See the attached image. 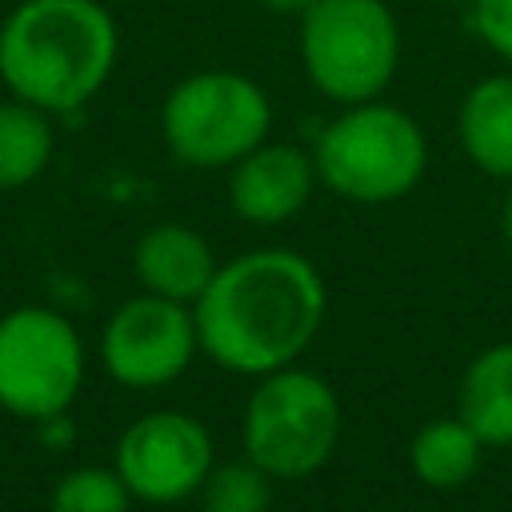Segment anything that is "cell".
<instances>
[{"label":"cell","mask_w":512,"mask_h":512,"mask_svg":"<svg viewBox=\"0 0 512 512\" xmlns=\"http://www.w3.org/2000/svg\"><path fill=\"white\" fill-rule=\"evenodd\" d=\"M260 4H264L272 16H300V12L312 8L316 0H260Z\"/></svg>","instance_id":"ffe728a7"},{"label":"cell","mask_w":512,"mask_h":512,"mask_svg":"<svg viewBox=\"0 0 512 512\" xmlns=\"http://www.w3.org/2000/svg\"><path fill=\"white\" fill-rule=\"evenodd\" d=\"M56 152L52 116L8 96L0 100V192L32 184Z\"/></svg>","instance_id":"9a60e30c"},{"label":"cell","mask_w":512,"mask_h":512,"mask_svg":"<svg viewBox=\"0 0 512 512\" xmlns=\"http://www.w3.org/2000/svg\"><path fill=\"white\" fill-rule=\"evenodd\" d=\"M216 268L220 264H216L212 244L196 228L176 224V220L152 224L132 248V272L140 288L180 300V304H196L208 280L216 276Z\"/></svg>","instance_id":"8fae6325"},{"label":"cell","mask_w":512,"mask_h":512,"mask_svg":"<svg viewBox=\"0 0 512 512\" xmlns=\"http://www.w3.org/2000/svg\"><path fill=\"white\" fill-rule=\"evenodd\" d=\"M36 432H40V440H44L48 448H56V452H64V448L72 444V436H76V424L68 420V412H60V416H48V420H36Z\"/></svg>","instance_id":"d6986e66"},{"label":"cell","mask_w":512,"mask_h":512,"mask_svg":"<svg viewBox=\"0 0 512 512\" xmlns=\"http://www.w3.org/2000/svg\"><path fill=\"white\" fill-rule=\"evenodd\" d=\"M320 184L352 204L404 200L428 168V136L412 112L388 100L344 104L312 140Z\"/></svg>","instance_id":"3957f363"},{"label":"cell","mask_w":512,"mask_h":512,"mask_svg":"<svg viewBox=\"0 0 512 512\" xmlns=\"http://www.w3.org/2000/svg\"><path fill=\"white\" fill-rule=\"evenodd\" d=\"M480 460H484V440L460 416L428 420L424 428H416L408 444V468L424 488H436V492L464 488L480 472Z\"/></svg>","instance_id":"5bb4252c"},{"label":"cell","mask_w":512,"mask_h":512,"mask_svg":"<svg viewBox=\"0 0 512 512\" xmlns=\"http://www.w3.org/2000/svg\"><path fill=\"white\" fill-rule=\"evenodd\" d=\"M340 444L336 388L300 364L256 376L244 400L240 448L272 480H304L320 472Z\"/></svg>","instance_id":"5b68a950"},{"label":"cell","mask_w":512,"mask_h":512,"mask_svg":"<svg viewBox=\"0 0 512 512\" xmlns=\"http://www.w3.org/2000/svg\"><path fill=\"white\" fill-rule=\"evenodd\" d=\"M300 68L332 104H364L396 80L404 32L388 0H316L296 16Z\"/></svg>","instance_id":"277c9868"},{"label":"cell","mask_w":512,"mask_h":512,"mask_svg":"<svg viewBox=\"0 0 512 512\" xmlns=\"http://www.w3.org/2000/svg\"><path fill=\"white\" fill-rule=\"evenodd\" d=\"M200 512H268L272 508V476L248 456L212 464L200 492Z\"/></svg>","instance_id":"2e32d148"},{"label":"cell","mask_w":512,"mask_h":512,"mask_svg":"<svg viewBox=\"0 0 512 512\" xmlns=\"http://www.w3.org/2000/svg\"><path fill=\"white\" fill-rule=\"evenodd\" d=\"M120 28L100 0H20L0 20V84L48 112H80L116 72Z\"/></svg>","instance_id":"7a4b0ae2"},{"label":"cell","mask_w":512,"mask_h":512,"mask_svg":"<svg viewBox=\"0 0 512 512\" xmlns=\"http://www.w3.org/2000/svg\"><path fill=\"white\" fill-rule=\"evenodd\" d=\"M500 236H504V244L512 252V180H508V192L500 200Z\"/></svg>","instance_id":"44dd1931"},{"label":"cell","mask_w":512,"mask_h":512,"mask_svg":"<svg viewBox=\"0 0 512 512\" xmlns=\"http://www.w3.org/2000/svg\"><path fill=\"white\" fill-rule=\"evenodd\" d=\"M456 140L472 168L512 180V68L480 76L456 108Z\"/></svg>","instance_id":"7c38bea8"},{"label":"cell","mask_w":512,"mask_h":512,"mask_svg":"<svg viewBox=\"0 0 512 512\" xmlns=\"http://www.w3.org/2000/svg\"><path fill=\"white\" fill-rule=\"evenodd\" d=\"M316 184L320 176L308 148L264 140L228 168V204L244 224L276 228L308 208Z\"/></svg>","instance_id":"30bf717a"},{"label":"cell","mask_w":512,"mask_h":512,"mask_svg":"<svg viewBox=\"0 0 512 512\" xmlns=\"http://www.w3.org/2000/svg\"><path fill=\"white\" fill-rule=\"evenodd\" d=\"M196 352H200V336H196L192 304L156 292H140L124 300L100 332V360L108 376L136 392L172 384L176 376L188 372Z\"/></svg>","instance_id":"ba28073f"},{"label":"cell","mask_w":512,"mask_h":512,"mask_svg":"<svg viewBox=\"0 0 512 512\" xmlns=\"http://www.w3.org/2000/svg\"><path fill=\"white\" fill-rule=\"evenodd\" d=\"M328 312L324 276L296 248H252L216 268L192 304L200 352L236 376L296 364Z\"/></svg>","instance_id":"6da1fadb"},{"label":"cell","mask_w":512,"mask_h":512,"mask_svg":"<svg viewBox=\"0 0 512 512\" xmlns=\"http://www.w3.org/2000/svg\"><path fill=\"white\" fill-rule=\"evenodd\" d=\"M212 464H216V456H212L208 428L192 412L156 408L120 432L112 468L128 484L132 500L180 504L200 492Z\"/></svg>","instance_id":"9c48e42d"},{"label":"cell","mask_w":512,"mask_h":512,"mask_svg":"<svg viewBox=\"0 0 512 512\" xmlns=\"http://www.w3.org/2000/svg\"><path fill=\"white\" fill-rule=\"evenodd\" d=\"M472 32L476 40L512 68V0H472Z\"/></svg>","instance_id":"ac0fdd59"},{"label":"cell","mask_w":512,"mask_h":512,"mask_svg":"<svg viewBox=\"0 0 512 512\" xmlns=\"http://www.w3.org/2000/svg\"><path fill=\"white\" fill-rule=\"evenodd\" d=\"M48 508L52 512H128L132 492H128V484L120 480L116 468L80 464V468H72L56 480Z\"/></svg>","instance_id":"e0dca14e"},{"label":"cell","mask_w":512,"mask_h":512,"mask_svg":"<svg viewBox=\"0 0 512 512\" xmlns=\"http://www.w3.org/2000/svg\"><path fill=\"white\" fill-rule=\"evenodd\" d=\"M456 416L484 440V448L512 444V340L480 348L456 392Z\"/></svg>","instance_id":"4fadbf2b"},{"label":"cell","mask_w":512,"mask_h":512,"mask_svg":"<svg viewBox=\"0 0 512 512\" xmlns=\"http://www.w3.org/2000/svg\"><path fill=\"white\" fill-rule=\"evenodd\" d=\"M84 384V340L52 308L24 304L0 316V408L48 420L72 408Z\"/></svg>","instance_id":"52a82bcc"},{"label":"cell","mask_w":512,"mask_h":512,"mask_svg":"<svg viewBox=\"0 0 512 512\" xmlns=\"http://www.w3.org/2000/svg\"><path fill=\"white\" fill-rule=\"evenodd\" d=\"M272 132L268 92L236 68H204L176 80L160 104V136L184 168H232Z\"/></svg>","instance_id":"8992f818"}]
</instances>
